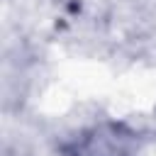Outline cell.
I'll return each instance as SVG.
<instances>
[{
	"label": "cell",
	"mask_w": 156,
	"mask_h": 156,
	"mask_svg": "<svg viewBox=\"0 0 156 156\" xmlns=\"http://www.w3.org/2000/svg\"><path fill=\"white\" fill-rule=\"evenodd\" d=\"M136 136L117 122H102L83 129L63 144V156H132Z\"/></svg>",
	"instance_id": "1"
}]
</instances>
